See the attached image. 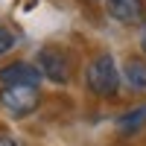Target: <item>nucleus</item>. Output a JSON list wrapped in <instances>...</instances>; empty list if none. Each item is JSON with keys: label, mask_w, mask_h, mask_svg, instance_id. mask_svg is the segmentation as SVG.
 Segmentation results:
<instances>
[{"label": "nucleus", "mask_w": 146, "mask_h": 146, "mask_svg": "<svg viewBox=\"0 0 146 146\" xmlns=\"http://www.w3.org/2000/svg\"><path fill=\"white\" fill-rule=\"evenodd\" d=\"M85 88L100 100H114L120 94V67L111 53H96L85 67Z\"/></svg>", "instance_id": "f257e3e1"}, {"label": "nucleus", "mask_w": 146, "mask_h": 146, "mask_svg": "<svg viewBox=\"0 0 146 146\" xmlns=\"http://www.w3.org/2000/svg\"><path fill=\"white\" fill-rule=\"evenodd\" d=\"M146 126V105H137L131 111L117 117V131L120 135H137V131Z\"/></svg>", "instance_id": "0eeeda50"}, {"label": "nucleus", "mask_w": 146, "mask_h": 146, "mask_svg": "<svg viewBox=\"0 0 146 146\" xmlns=\"http://www.w3.org/2000/svg\"><path fill=\"white\" fill-rule=\"evenodd\" d=\"M41 70L32 62H9L0 67V85H41Z\"/></svg>", "instance_id": "39448f33"}, {"label": "nucleus", "mask_w": 146, "mask_h": 146, "mask_svg": "<svg viewBox=\"0 0 146 146\" xmlns=\"http://www.w3.org/2000/svg\"><path fill=\"white\" fill-rule=\"evenodd\" d=\"M0 105L9 117H29L41 105V88L38 85H0Z\"/></svg>", "instance_id": "f03ea898"}, {"label": "nucleus", "mask_w": 146, "mask_h": 146, "mask_svg": "<svg viewBox=\"0 0 146 146\" xmlns=\"http://www.w3.org/2000/svg\"><path fill=\"white\" fill-rule=\"evenodd\" d=\"M108 18H114L123 27H135V23H143L146 18V0H102Z\"/></svg>", "instance_id": "20e7f679"}, {"label": "nucleus", "mask_w": 146, "mask_h": 146, "mask_svg": "<svg viewBox=\"0 0 146 146\" xmlns=\"http://www.w3.org/2000/svg\"><path fill=\"white\" fill-rule=\"evenodd\" d=\"M35 67L41 70L44 79H50L53 85H67L73 79V56L58 44H47L35 56Z\"/></svg>", "instance_id": "7ed1b4c3"}, {"label": "nucleus", "mask_w": 146, "mask_h": 146, "mask_svg": "<svg viewBox=\"0 0 146 146\" xmlns=\"http://www.w3.org/2000/svg\"><path fill=\"white\" fill-rule=\"evenodd\" d=\"M140 50L146 56V18H143V27H140Z\"/></svg>", "instance_id": "9d476101"}, {"label": "nucleus", "mask_w": 146, "mask_h": 146, "mask_svg": "<svg viewBox=\"0 0 146 146\" xmlns=\"http://www.w3.org/2000/svg\"><path fill=\"white\" fill-rule=\"evenodd\" d=\"M0 146H18V140L12 135H0Z\"/></svg>", "instance_id": "1a4fd4ad"}, {"label": "nucleus", "mask_w": 146, "mask_h": 146, "mask_svg": "<svg viewBox=\"0 0 146 146\" xmlns=\"http://www.w3.org/2000/svg\"><path fill=\"white\" fill-rule=\"evenodd\" d=\"M18 47V35L12 32L9 27H3V23H0V58L3 56H9L12 50H15Z\"/></svg>", "instance_id": "6e6552de"}, {"label": "nucleus", "mask_w": 146, "mask_h": 146, "mask_svg": "<svg viewBox=\"0 0 146 146\" xmlns=\"http://www.w3.org/2000/svg\"><path fill=\"white\" fill-rule=\"evenodd\" d=\"M123 79L135 94H146V58L131 56L123 62Z\"/></svg>", "instance_id": "423d86ee"}]
</instances>
